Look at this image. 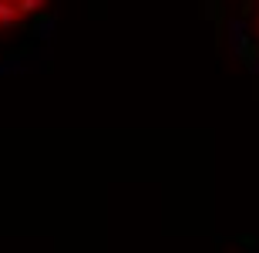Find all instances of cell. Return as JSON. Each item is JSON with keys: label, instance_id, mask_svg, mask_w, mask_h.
<instances>
[{"label": "cell", "instance_id": "1", "mask_svg": "<svg viewBox=\"0 0 259 253\" xmlns=\"http://www.w3.org/2000/svg\"><path fill=\"white\" fill-rule=\"evenodd\" d=\"M44 0H0V30L17 27L20 20H27L34 10H40Z\"/></svg>", "mask_w": 259, "mask_h": 253}]
</instances>
